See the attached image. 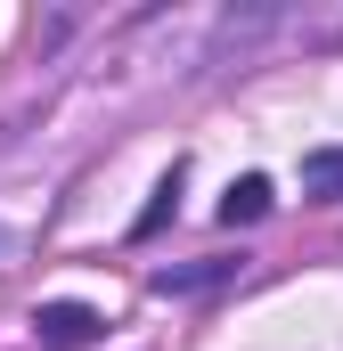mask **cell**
<instances>
[{
  "instance_id": "1",
  "label": "cell",
  "mask_w": 343,
  "mask_h": 351,
  "mask_svg": "<svg viewBox=\"0 0 343 351\" xmlns=\"http://www.w3.org/2000/svg\"><path fill=\"white\" fill-rule=\"evenodd\" d=\"M98 327H106V319H98L90 302H41V311H33V343L41 351H82V343H98Z\"/></svg>"
},
{
  "instance_id": "2",
  "label": "cell",
  "mask_w": 343,
  "mask_h": 351,
  "mask_svg": "<svg viewBox=\"0 0 343 351\" xmlns=\"http://www.w3.org/2000/svg\"><path fill=\"white\" fill-rule=\"evenodd\" d=\"M237 269H246V262H221V254H213V262H172V269H156L147 286H156V294H204V286H229Z\"/></svg>"
},
{
  "instance_id": "3",
  "label": "cell",
  "mask_w": 343,
  "mask_h": 351,
  "mask_svg": "<svg viewBox=\"0 0 343 351\" xmlns=\"http://www.w3.org/2000/svg\"><path fill=\"white\" fill-rule=\"evenodd\" d=\"M270 180L261 172H246V180H229V196H221V229H254V221H270Z\"/></svg>"
},
{
  "instance_id": "4",
  "label": "cell",
  "mask_w": 343,
  "mask_h": 351,
  "mask_svg": "<svg viewBox=\"0 0 343 351\" xmlns=\"http://www.w3.org/2000/svg\"><path fill=\"white\" fill-rule=\"evenodd\" d=\"M180 180H188V164H172V172L156 180V196H147V213L131 221V237H156V229H164L172 213H180Z\"/></svg>"
},
{
  "instance_id": "5",
  "label": "cell",
  "mask_w": 343,
  "mask_h": 351,
  "mask_svg": "<svg viewBox=\"0 0 343 351\" xmlns=\"http://www.w3.org/2000/svg\"><path fill=\"white\" fill-rule=\"evenodd\" d=\"M303 196H343V147H311L303 156Z\"/></svg>"
}]
</instances>
